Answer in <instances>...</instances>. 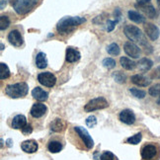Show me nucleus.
Listing matches in <instances>:
<instances>
[{
	"mask_svg": "<svg viewBox=\"0 0 160 160\" xmlns=\"http://www.w3.org/2000/svg\"><path fill=\"white\" fill-rule=\"evenodd\" d=\"M124 33L130 41L138 42V44H140L142 47H144L145 52L147 53L152 52V47L147 42L143 33L141 32V30L139 28L133 25H127L124 28Z\"/></svg>",
	"mask_w": 160,
	"mask_h": 160,
	"instance_id": "1",
	"label": "nucleus"
},
{
	"mask_svg": "<svg viewBox=\"0 0 160 160\" xmlns=\"http://www.w3.org/2000/svg\"><path fill=\"white\" fill-rule=\"evenodd\" d=\"M86 19L84 17H70L66 16L60 19L57 24V30L60 34H67L72 31L75 27L85 23Z\"/></svg>",
	"mask_w": 160,
	"mask_h": 160,
	"instance_id": "2",
	"label": "nucleus"
},
{
	"mask_svg": "<svg viewBox=\"0 0 160 160\" xmlns=\"http://www.w3.org/2000/svg\"><path fill=\"white\" fill-rule=\"evenodd\" d=\"M28 91H29V87L27 83L25 82L11 84L5 88V93L10 98H13V99H17V98H22L24 96H26Z\"/></svg>",
	"mask_w": 160,
	"mask_h": 160,
	"instance_id": "3",
	"label": "nucleus"
},
{
	"mask_svg": "<svg viewBox=\"0 0 160 160\" xmlns=\"http://www.w3.org/2000/svg\"><path fill=\"white\" fill-rule=\"evenodd\" d=\"M38 2L39 0H14L11 1V5L14 7L16 13L24 15L32 10Z\"/></svg>",
	"mask_w": 160,
	"mask_h": 160,
	"instance_id": "4",
	"label": "nucleus"
},
{
	"mask_svg": "<svg viewBox=\"0 0 160 160\" xmlns=\"http://www.w3.org/2000/svg\"><path fill=\"white\" fill-rule=\"evenodd\" d=\"M109 106L108 101L103 97H98L95 99H92L89 101L87 104L85 105L84 110L85 112H94L97 110H102V109H106Z\"/></svg>",
	"mask_w": 160,
	"mask_h": 160,
	"instance_id": "5",
	"label": "nucleus"
},
{
	"mask_svg": "<svg viewBox=\"0 0 160 160\" xmlns=\"http://www.w3.org/2000/svg\"><path fill=\"white\" fill-rule=\"evenodd\" d=\"M74 131L79 135V138L82 139L85 146L87 147L88 149H91L92 147L94 146V140L92 139V138L90 137V134L86 128H84L82 127H75Z\"/></svg>",
	"mask_w": 160,
	"mask_h": 160,
	"instance_id": "6",
	"label": "nucleus"
},
{
	"mask_svg": "<svg viewBox=\"0 0 160 160\" xmlns=\"http://www.w3.org/2000/svg\"><path fill=\"white\" fill-rule=\"evenodd\" d=\"M38 81L47 87H52L57 83V77L51 72H42L38 75Z\"/></svg>",
	"mask_w": 160,
	"mask_h": 160,
	"instance_id": "7",
	"label": "nucleus"
},
{
	"mask_svg": "<svg viewBox=\"0 0 160 160\" xmlns=\"http://www.w3.org/2000/svg\"><path fill=\"white\" fill-rule=\"evenodd\" d=\"M125 52L132 58H138L140 57V48L132 42H127L124 45Z\"/></svg>",
	"mask_w": 160,
	"mask_h": 160,
	"instance_id": "8",
	"label": "nucleus"
},
{
	"mask_svg": "<svg viewBox=\"0 0 160 160\" xmlns=\"http://www.w3.org/2000/svg\"><path fill=\"white\" fill-rule=\"evenodd\" d=\"M144 32L151 41H156L159 38L160 31L157 26L152 23H147L144 25Z\"/></svg>",
	"mask_w": 160,
	"mask_h": 160,
	"instance_id": "9",
	"label": "nucleus"
},
{
	"mask_svg": "<svg viewBox=\"0 0 160 160\" xmlns=\"http://www.w3.org/2000/svg\"><path fill=\"white\" fill-rule=\"evenodd\" d=\"M7 39L9 42L14 47H21L23 45V37L18 30H12L8 34Z\"/></svg>",
	"mask_w": 160,
	"mask_h": 160,
	"instance_id": "10",
	"label": "nucleus"
},
{
	"mask_svg": "<svg viewBox=\"0 0 160 160\" xmlns=\"http://www.w3.org/2000/svg\"><path fill=\"white\" fill-rule=\"evenodd\" d=\"M119 118H120L121 122H124L126 125H132L135 122V116H134L133 112L132 110H128V109L122 110L120 113Z\"/></svg>",
	"mask_w": 160,
	"mask_h": 160,
	"instance_id": "11",
	"label": "nucleus"
},
{
	"mask_svg": "<svg viewBox=\"0 0 160 160\" xmlns=\"http://www.w3.org/2000/svg\"><path fill=\"white\" fill-rule=\"evenodd\" d=\"M47 110L48 108L45 104L37 103V104H34L33 107L31 108L30 114L32 115L34 118H41V117H42L47 113Z\"/></svg>",
	"mask_w": 160,
	"mask_h": 160,
	"instance_id": "12",
	"label": "nucleus"
},
{
	"mask_svg": "<svg viewBox=\"0 0 160 160\" xmlns=\"http://www.w3.org/2000/svg\"><path fill=\"white\" fill-rule=\"evenodd\" d=\"M156 152H157V149L155 145L147 144L141 149V157L144 160H148L154 157L156 155Z\"/></svg>",
	"mask_w": 160,
	"mask_h": 160,
	"instance_id": "13",
	"label": "nucleus"
},
{
	"mask_svg": "<svg viewBox=\"0 0 160 160\" xmlns=\"http://www.w3.org/2000/svg\"><path fill=\"white\" fill-rule=\"evenodd\" d=\"M38 147H39L38 143H37V141L34 139L25 140L21 143V148L26 153H34L38 150Z\"/></svg>",
	"mask_w": 160,
	"mask_h": 160,
	"instance_id": "14",
	"label": "nucleus"
},
{
	"mask_svg": "<svg viewBox=\"0 0 160 160\" xmlns=\"http://www.w3.org/2000/svg\"><path fill=\"white\" fill-rule=\"evenodd\" d=\"M80 58H81V54H80V52L77 50H75V48H70V47L66 48L65 58L68 62H70V63L75 62V61L80 59Z\"/></svg>",
	"mask_w": 160,
	"mask_h": 160,
	"instance_id": "15",
	"label": "nucleus"
},
{
	"mask_svg": "<svg viewBox=\"0 0 160 160\" xmlns=\"http://www.w3.org/2000/svg\"><path fill=\"white\" fill-rule=\"evenodd\" d=\"M27 125V119L24 115H17L12 120V128L15 130H22Z\"/></svg>",
	"mask_w": 160,
	"mask_h": 160,
	"instance_id": "16",
	"label": "nucleus"
},
{
	"mask_svg": "<svg viewBox=\"0 0 160 160\" xmlns=\"http://www.w3.org/2000/svg\"><path fill=\"white\" fill-rule=\"evenodd\" d=\"M132 82L138 86H141V87H146L151 83V80L145 77L144 75L141 74H135L132 76Z\"/></svg>",
	"mask_w": 160,
	"mask_h": 160,
	"instance_id": "17",
	"label": "nucleus"
},
{
	"mask_svg": "<svg viewBox=\"0 0 160 160\" xmlns=\"http://www.w3.org/2000/svg\"><path fill=\"white\" fill-rule=\"evenodd\" d=\"M137 7H139V9L142 11L147 17L150 18V19H154V18L157 17V12H156L155 8L149 3L146 5H143V6H137Z\"/></svg>",
	"mask_w": 160,
	"mask_h": 160,
	"instance_id": "18",
	"label": "nucleus"
},
{
	"mask_svg": "<svg viewBox=\"0 0 160 160\" xmlns=\"http://www.w3.org/2000/svg\"><path fill=\"white\" fill-rule=\"evenodd\" d=\"M32 96L38 101L44 102V101L48 100V92H46L45 90H42V88H40V87H36L32 91Z\"/></svg>",
	"mask_w": 160,
	"mask_h": 160,
	"instance_id": "19",
	"label": "nucleus"
},
{
	"mask_svg": "<svg viewBox=\"0 0 160 160\" xmlns=\"http://www.w3.org/2000/svg\"><path fill=\"white\" fill-rule=\"evenodd\" d=\"M128 17L131 21L138 23V24H142L145 22V17H143L140 13L133 10H130L128 12Z\"/></svg>",
	"mask_w": 160,
	"mask_h": 160,
	"instance_id": "20",
	"label": "nucleus"
},
{
	"mask_svg": "<svg viewBox=\"0 0 160 160\" xmlns=\"http://www.w3.org/2000/svg\"><path fill=\"white\" fill-rule=\"evenodd\" d=\"M153 66V61L150 60L149 58H141L138 62V67L140 71L142 72H146L148 71L151 67Z\"/></svg>",
	"mask_w": 160,
	"mask_h": 160,
	"instance_id": "21",
	"label": "nucleus"
},
{
	"mask_svg": "<svg viewBox=\"0 0 160 160\" xmlns=\"http://www.w3.org/2000/svg\"><path fill=\"white\" fill-rule=\"evenodd\" d=\"M36 65L40 69H44L48 66V59L45 52H39L36 57Z\"/></svg>",
	"mask_w": 160,
	"mask_h": 160,
	"instance_id": "22",
	"label": "nucleus"
},
{
	"mask_svg": "<svg viewBox=\"0 0 160 160\" xmlns=\"http://www.w3.org/2000/svg\"><path fill=\"white\" fill-rule=\"evenodd\" d=\"M120 62H121V65L122 68H125L127 70H132L135 68V66L138 65V63H135L133 60L128 58L126 57H122L120 58Z\"/></svg>",
	"mask_w": 160,
	"mask_h": 160,
	"instance_id": "23",
	"label": "nucleus"
},
{
	"mask_svg": "<svg viewBox=\"0 0 160 160\" xmlns=\"http://www.w3.org/2000/svg\"><path fill=\"white\" fill-rule=\"evenodd\" d=\"M65 128V124L62 120L60 119H55L53 122H51V130L55 132H60Z\"/></svg>",
	"mask_w": 160,
	"mask_h": 160,
	"instance_id": "24",
	"label": "nucleus"
},
{
	"mask_svg": "<svg viewBox=\"0 0 160 160\" xmlns=\"http://www.w3.org/2000/svg\"><path fill=\"white\" fill-rule=\"evenodd\" d=\"M48 149L52 153H58L62 149V145L58 140H52L48 144Z\"/></svg>",
	"mask_w": 160,
	"mask_h": 160,
	"instance_id": "25",
	"label": "nucleus"
},
{
	"mask_svg": "<svg viewBox=\"0 0 160 160\" xmlns=\"http://www.w3.org/2000/svg\"><path fill=\"white\" fill-rule=\"evenodd\" d=\"M10 76V69L7 66V64H5L4 62L0 63V79L4 80L7 79Z\"/></svg>",
	"mask_w": 160,
	"mask_h": 160,
	"instance_id": "26",
	"label": "nucleus"
},
{
	"mask_svg": "<svg viewBox=\"0 0 160 160\" xmlns=\"http://www.w3.org/2000/svg\"><path fill=\"white\" fill-rule=\"evenodd\" d=\"M107 52L111 55H118V54H120L121 50H120V47L118 45L115 44V42H113V44H111L110 46H108Z\"/></svg>",
	"mask_w": 160,
	"mask_h": 160,
	"instance_id": "27",
	"label": "nucleus"
},
{
	"mask_svg": "<svg viewBox=\"0 0 160 160\" xmlns=\"http://www.w3.org/2000/svg\"><path fill=\"white\" fill-rule=\"evenodd\" d=\"M141 138H142V134H141L140 132H138V133H137V134L132 135V137L128 138L127 139V141H128V143H130V144H134V145H135V144H138V143L140 142Z\"/></svg>",
	"mask_w": 160,
	"mask_h": 160,
	"instance_id": "28",
	"label": "nucleus"
},
{
	"mask_svg": "<svg viewBox=\"0 0 160 160\" xmlns=\"http://www.w3.org/2000/svg\"><path fill=\"white\" fill-rule=\"evenodd\" d=\"M113 78L115 79V81L116 82H118V83H125L126 82V79H127V77H126V75L124 74L122 72H121V71H117V72H115L114 74H113Z\"/></svg>",
	"mask_w": 160,
	"mask_h": 160,
	"instance_id": "29",
	"label": "nucleus"
},
{
	"mask_svg": "<svg viewBox=\"0 0 160 160\" xmlns=\"http://www.w3.org/2000/svg\"><path fill=\"white\" fill-rule=\"evenodd\" d=\"M130 92L132 93V96H134L135 98H138V99H143V98L145 97V95H146V93L143 90H139V89H137V88H131Z\"/></svg>",
	"mask_w": 160,
	"mask_h": 160,
	"instance_id": "30",
	"label": "nucleus"
},
{
	"mask_svg": "<svg viewBox=\"0 0 160 160\" xmlns=\"http://www.w3.org/2000/svg\"><path fill=\"white\" fill-rule=\"evenodd\" d=\"M9 25H10V20L7 16L2 15L0 17V29H1V31L6 30L9 27Z\"/></svg>",
	"mask_w": 160,
	"mask_h": 160,
	"instance_id": "31",
	"label": "nucleus"
},
{
	"mask_svg": "<svg viewBox=\"0 0 160 160\" xmlns=\"http://www.w3.org/2000/svg\"><path fill=\"white\" fill-rule=\"evenodd\" d=\"M148 93L152 97H158V96H160V83L155 84V85H153L152 87H150L149 90H148Z\"/></svg>",
	"mask_w": 160,
	"mask_h": 160,
	"instance_id": "32",
	"label": "nucleus"
},
{
	"mask_svg": "<svg viewBox=\"0 0 160 160\" xmlns=\"http://www.w3.org/2000/svg\"><path fill=\"white\" fill-rule=\"evenodd\" d=\"M103 65L106 67V68L108 69H111V68H114V67L116 66V61L111 58H107L103 60Z\"/></svg>",
	"mask_w": 160,
	"mask_h": 160,
	"instance_id": "33",
	"label": "nucleus"
},
{
	"mask_svg": "<svg viewBox=\"0 0 160 160\" xmlns=\"http://www.w3.org/2000/svg\"><path fill=\"white\" fill-rule=\"evenodd\" d=\"M86 125L89 128H94L96 125H97V119L95 116H90L88 117L87 119H86Z\"/></svg>",
	"mask_w": 160,
	"mask_h": 160,
	"instance_id": "34",
	"label": "nucleus"
},
{
	"mask_svg": "<svg viewBox=\"0 0 160 160\" xmlns=\"http://www.w3.org/2000/svg\"><path fill=\"white\" fill-rule=\"evenodd\" d=\"M100 160H115V155L111 151H105L101 155Z\"/></svg>",
	"mask_w": 160,
	"mask_h": 160,
	"instance_id": "35",
	"label": "nucleus"
},
{
	"mask_svg": "<svg viewBox=\"0 0 160 160\" xmlns=\"http://www.w3.org/2000/svg\"><path fill=\"white\" fill-rule=\"evenodd\" d=\"M118 21H112V20H108L107 21V31L108 32H112V31H114L115 27H116V24Z\"/></svg>",
	"mask_w": 160,
	"mask_h": 160,
	"instance_id": "36",
	"label": "nucleus"
},
{
	"mask_svg": "<svg viewBox=\"0 0 160 160\" xmlns=\"http://www.w3.org/2000/svg\"><path fill=\"white\" fill-rule=\"evenodd\" d=\"M32 132H33V128H32V126H31V125H26L25 127L22 128V132L25 135L31 134V133H32Z\"/></svg>",
	"mask_w": 160,
	"mask_h": 160,
	"instance_id": "37",
	"label": "nucleus"
},
{
	"mask_svg": "<svg viewBox=\"0 0 160 160\" xmlns=\"http://www.w3.org/2000/svg\"><path fill=\"white\" fill-rule=\"evenodd\" d=\"M151 78L152 79H160V65L157 66L156 68L153 70L151 73Z\"/></svg>",
	"mask_w": 160,
	"mask_h": 160,
	"instance_id": "38",
	"label": "nucleus"
},
{
	"mask_svg": "<svg viewBox=\"0 0 160 160\" xmlns=\"http://www.w3.org/2000/svg\"><path fill=\"white\" fill-rule=\"evenodd\" d=\"M150 0H137V6H143L149 3Z\"/></svg>",
	"mask_w": 160,
	"mask_h": 160,
	"instance_id": "39",
	"label": "nucleus"
},
{
	"mask_svg": "<svg viewBox=\"0 0 160 160\" xmlns=\"http://www.w3.org/2000/svg\"><path fill=\"white\" fill-rule=\"evenodd\" d=\"M6 4H7V0H1V6H0V9L3 10L5 8Z\"/></svg>",
	"mask_w": 160,
	"mask_h": 160,
	"instance_id": "40",
	"label": "nucleus"
},
{
	"mask_svg": "<svg viewBox=\"0 0 160 160\" xmlns=\"http://www.w3.org/2000/svg\"><path fill=\"white\" fill-rule=\"evenodd\" d=\"M6 142H7V146H8V147H11V146H12V143H11V142H12V140H11V139H7V141H6Z\"/></svg>",
	"mask_w": 160,
	"mask_h": 160,
	"instance_id": "41",
	"label": "nucleus"
},
{
	"mask_svg": "<svg viewBox=\"0 0 160 160\" xmlns=\"http://www.w3.org/2000/svg\"><path fill=\"white\" fill-rule=\"evenodd\" d=\"M157 104H158V105L160 106V97L158 98V100H157Z\"/></svg>",
	"mask_w": 160,
	"mask_h": 160,
	"instance_id": "42",
	"label": "nucleus"
},
{
	"mask_svg": "<svg viewBox=\"0 0 160 160\" xmlns=\"http://www.w3.org/2000/svg\"><path fill=\"white\" fill-rule=\"evenodd\" d=\"M157 1V4H158V6H159V8H160V0H156Z\"/></svg>",
	"mask_w": 160,
	"mask_h": 160,
	"instance_id": "43",
	"label": "nucleus"
},
{
	"mask_svg": "<svg viewBox=\"0 0 160 160\" xmlns=\"http://www.w3.org/2000/svg\"><path fill=\"white\" fill-rule=\"evenodd\" d=\"M4 50V46H3V44H1V51H3Z\"/></svg>",
	"mask_w": 160,
	"mask_h": 160,
	"instance_id": "44",
	"label": "nucleus"
}]
</instances>
